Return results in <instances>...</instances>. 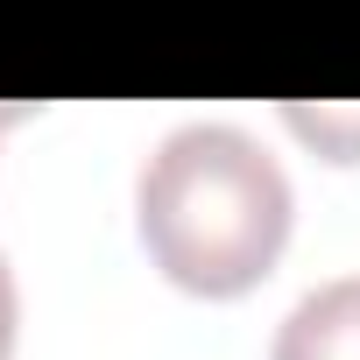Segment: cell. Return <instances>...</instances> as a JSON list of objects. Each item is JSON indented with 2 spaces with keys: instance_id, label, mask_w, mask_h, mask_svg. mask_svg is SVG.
Returning <instances> with one entry per match:
<instances>
[{
  "instance_id": "1",
  "label": "cell",
  "mask_w": 360,
  "mask_h": 360,
  "mask_svg": "<svg viewBox=\"0 0 360 360\" xmlns=\"http://www.w3.org/2000/svg\"><path fill=\"white\" fill-rule=\"evenodd\" d=\"M297 191L283 162L233 120L169 127L134 176V233L162 283L226 304L248 297L290 248Z\"/></svg>"
},
{
  "instance_id": "4",
  "label": "cell",
  "mask_w": 360,
  "mask_h": 360,
  "mask_svg": "<svg viewBox=\"0 0 360 360\" xmlns=\"http://www.w3.org/2000/svg\"><path fill=\"white\" fill-rule=\"evenodd\" d=\"M15 120H22V106H0V134H8V127H15Z\"/></svg>"
},
{
  "instance_id": "2",
  "label": "cell",
  "mask_w": 360,
  "mask_h": 360,
  "mask_svg": "<svg viewBox=\"0 0 360 360\" xmlns=\"http://www.w3.org/2000/svg\"><path fill=\"white\" fill-rule=\"evenodd\" d=\"M269 360H360V276H332L290 304Z\"/></svg>"
},
{
  "instance_id": "3",
  "label": "cell",
  "mask_w": 360,
  "mask_h": 360,
  "mask_svg": "<svg viewBox=\"0 0 360 360\" xmlns=\"http://www.w3.org/2000/svg\"><path fill=\"white\" fill-rule=\"evenodd\" d=\"M15 339H22V290H15L8 255H0V360H15Z\"/></svg>"
}]
</instances>
